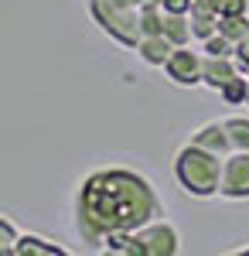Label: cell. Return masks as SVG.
Wrapping results in <instances>:
<instances>
[]
</instances>
